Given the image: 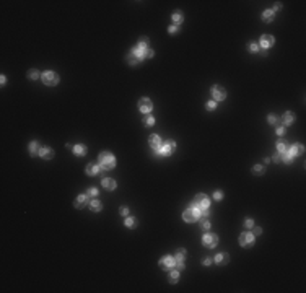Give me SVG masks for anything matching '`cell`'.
I'll list each match as a JSON object with an SVG mask.
<instances>
[{
  "label": "cell",
  "instance_id": "cell-35",
  "mask_svg": "<svg viewBox=\"0 0 306 293\" xmlns=\"http://www.w3.org/2000/svg\"><path fill=\"white\" fill-rule=\"evenodd\" d=\"M247 49H249L251 52H257V51H259V44H257V42H251Z\"/></svg>",
  "mask_w": 306,
  "mask_h": 293
},
{
  "label": "cell",
  "instance_id": "cell-9",
  "mask_svg": "<svg viewBox=\"0 0 306 293\" xmlns=\"http://www.w3.org/2000/svg\"><path fill=\"white\" fill-rule=\"evenodd\" d=\"M139 109H140V112H145V114H148L152 109H153V103H152V99L150 98H142L140 101H139Z\"/></svg>",
  "mask_w": 306,
  "mask_h": 293
},
{
  "label": "cell",
  "instance_id": "cell-19",
  "mask_svg": "<svg viewBox=\"0 0 306 293\" xmlns=\"http://www.w3.org/2000/svg\"><path fill=\"white\" fill-rule=\"evenodd\" d=\"M186 259V249H179L174 256V264H179V262H184Z\"/></svg>",
  "mask_w": 306,
  "mask_h": 293
},
{
  "label": "cell",
  "instance_id": "cell-1",
  "mask_svg": "<svg viewBox=\"0 0 306 293\" xmlns=\"http://www.w3.org/2000/svg\"><path fill=\"white\" fill-rule=\"evenodd\" d=\"M98 163L103 171H109L116 166V158L112 156L111 152H101L98 156Z\"/></svg>",
  "mask_w": 306,
  "mask_h": 293
},
{
  "label": "cell",
  "instance_id": "cell-7",
  "mask_svg": "<svg viewBox=\"0 0 306 293\" xmlns=\"http://www.w3.org/2000/svg\"><path fill=\"white\" fill-rule=\"evenodd\" d=\"M212 96L215 101H223V99L226 98V91L223 87H220V85H213L212 87Z\"/></svg>",
  "mask_w": 306,
  "mask_h": 293
},
{
  "label": "cell",
  "instance_id": "cell-33",
  "mask_svg": "<svg viewBox=\"0 0 306 293\" xmlns=\"http://www.w3.org/2000/svg\"><path fill=\"white\" fill-rule=\"evenodd\" d=\"M282 160L285 161V163H291V160H293V156H291L288 152H285V153H282Z\"/></svg>",
  "mask_w": 306,
  "mask_h": 293
},
{
  "label": "cell",
  "instance_id": "cell-29",
  "mask_svg": "<svg viewBox=\"0 0 306 293\" xmlns=\"http://www.w3.org/2000/svg\"><path fill=\"white\" fill-rule=\"evenodd\" d=\"M139 47H142V49H148V38H147V36H144V38H140V39H139Z\"/></svg>",
  "mask_w": 306,
  "mask_h": 293
},
{
  "label": "cell",
  "instance_id": "cell-20",
  "mask_svg": "<svg viewBox=\"0 0 306 293\" xmlns=\"http://www.w3.org/2000/svg\"><path fill=\"white\" fill-rule=\"evenodd\" d=\"M85 171H87V174H90V176H96L99 173V166L98 165H88L85 168Z\"/></svg>",
  "mask_w": 306,
  "mask_h": 293
},
{
  "label": "cell",
  "instance_id": "cell-12",
  "mask_svg": "<svg viewBox=\"0 0 306 293\" xmlns=\"http://www.w3.org/2000/svg\"><path fill=\"white\" fill-rule=\"evenodd\" d=\"M274 36H270V34H264V36H261V46H262V49H269V47H272L274 46Z\"/></svg>",
  "mask_w": 306,
  "mask_h": 293
},
{
  "label": "cell",
  "instance_id": "cell-47",
  "mask_svg": "<svg viewBox=\"0 0 306 293\" xmlns=\"http://www.w3.org/2000/svg\"><path fill=\"white\" fill-rule=\"evenodd\" d=\"M202 264H204V266H210V264H212V259H209V257H207V259L202 261Z\"/></svg>",
  "mask_w": 306,
  "mask_h": 293
},
{
  "label": "cell",
  "instance_id": "cell-8",
  "mask_svg": "<svg viewBox=\"0 0 306 293\" xmlns=\"http://www.w3.org/2000/svg\"><path fill=\"white\" fill-rule=\"evenodd\" d=\"M239 244L243 246V248H251L254 244V234L252 233H241Z\"/></svg>",
  "mask_w": 306,
  "mask_h": 293
},
{
  "label": "cell",
  "instance_id": "cell-4",
  "mask_svg": "<svg viewBox=\"0 0 306 293\" xmlns=\"http://www.w3.org/2000/svg\"><path fill=\"white\" fill-rule=\"evenodd\" d=\"M41 78H42V82H44V85H49V87H54V85L59 83V75L55 72H49V70L42 73Z\"/></svg>",
  "mask_w": 306,
  "mask_h": 293
},
{
  "label": "cell",
  "instance_id": "cell-17",
  "mask_svg": "<svg viewBox=\"0 0 306 293\" xmlns=\"http://www.w3.org/2000/svg\"><path fill=\"white\" fill-rule=\"evenodd\" d=\"M293 122H295V114L293 112L288 111V112L283 114V124H285V125H291Z\"/></svg>",
  "mask_w": 306,
  "mask_h": 293
},
{
  "label": "cell",
  "instance_id": "cell-45",
  "mask_svg": "<svg viewBox=\"0 0 306 293\" xmlns=\"http://www.w3.org/2000/svg\"><path fill=\"white\" fill-rule=\"evenodd\" d=\"M287 132H285V127H279L277 129V135H285Z\"/></svg>",
  "mask_w": 306,
  "mask_h": 293
},
{
  "label": "cell",
  "instance_id": "cell-23",
  "mask_svg": "<svg viewBox=\"0 0 306 293\" xmlns=\"http://www.w3.org/2000/svg\"><path fill=\"white\" fill-rule=\"evenodd\" d=\"M90 209H91V212H101V202L99 201H91L90 202Z\"/></svg>",
  "mask_w": 306,
  "mask_h": 293
},
{
  "label": "cell",
  "instance_id": "cell-25",
  "mask_svg": "<svg viewBox=\"0 0 306 293\" xmlns=\"http://www.w3.org/2000/svg\"><path fill=\"white\" fill-rule=\"evenodd\" d=\"M177 280H179V270H177V269H171V274H169V282H171V283H176Z\"/></svg>",
  "mask_w": 306,
  "mask_h": 293
},
{
  "label": "cell",
  "instance_id": "cell-11",
  "mask_svg": "<svg viewBox=\"0 0 306 293\" xmlns=\"http://www.w3.org/2000/svg\"><path fill=\"white\" fill-rule=\"evenodd\" d=\"M42 160H52L54 158V150L49 148V147H42L39 148V153H38Z\"/></svg>",
  "mask_w": 306,
  "mask_h": 293
},
{
  "label": "cell",
  "instance_id": "cell-5",
  "mask_svg": "<svg viewBox=\"0 0 306 293\" xmlns=\"http://www.w3.org/2000/svg\"><path fill=\"white\" fill-rule=\"evenodd\" d=\"M202 244L205 246V248H215L217 244H218V236L217 234H213V233H207V234H204V238H202Z\"/></svg>",
  "mask_w": 306,
  "mask_h": 293
},
{
  "label": "cell",
  "instance_id": "cell-31",
  "mask_svg": "<svg viewBox=\"0 0 306 293\" xmlns=\"http://www.w3.org/2000/svg\"><path fill=\"white\" fill-rule=\"evenodd\" d=\"M28 78H31V80H38L39 72H38V70H30V72H28Z\"/></svg>",
  "mask_w": 306,
  "mask_h": 293
},
{
  "label": "cell",
  "instance_id": "cell-36",
  "mask_svg": "<svg viewBox=\"0 0 306 293\" xmlns=\"http://www.w3.org/2000/svg\"><path fill=\"white\" fill-rule=\"evenodd\" d=\"M98 194H99V192H98V189H95V187H91V189H88V197H98Z\"/></svg>",
  "mask_w": 306,
  "mask_h": 293
},
{
  "label": "cell",
  "instance_id": "cell-28",
  "mask_svg": "<svg viewBox=\"0 0 306 293\" xmlns=\"http://www.w3.org/2000/svg\"><path fill=\"white\" fill-rule=\"evenodd\" d=\"M127 228H135V225H137V220H135L134 217H129V218H125V223H124Z\"/></svg>",
  "mask_w": 306,
  "mask_h": 293
},
{
  "label": "cell",
  "instance_id": "cell-41",
  "mask_svg": "<svg viewBox=\"0 0 306 293\" xmlns=\"http://www.w3.org/2000/svg\"><path fill=\"white\" fill-rule=\"evenodd\" d=\"M153 124H155V117L148 116V117L145 119V125H153Z\"/></svg>",
  "mask_w": 306,
  "mask_h": 293
},
{
  "label": "cell",
  "instance_id": "cell-16",
  "mask_svg": "<svg viewBox=\"0 0 306 293\" xmlns=\"http://www.w3.org/2000/svg\"><path fill=\"white\" fill-rule=\"evenodd\" d=\"M148 142H150V145H152L153 150H158V148L161 147V139L158 137V135H150Z\"/></svg>",
  "mask_w": 306,
  "mask_h": 293
},
{
  "label": "cell",
  "instance_id": "cell-32",
  "mask_svg": "<svg viewBox=\"0 0 306 293\" xmlns=\"http://www.w3.org/2000/svg\"><path fill=\"white\" fill-rule=\"evenodd\" d=\"M252 173L254 174H264V166H262V165H256L252 168Z\"/></svg>",
  "mask_w": 306,
  "mask_h": 293
},
{
  "label": "cell",
  "instance_id": "cell-44",
  "mask_svg": "<svg viewBox=\"0 0 306 293\" xmlns=\"http://www.w3.org/2000/svg\"><path fill=\"white\" fill-rule=\"evenodd\" d=\"M252 228H254V226H252ZM261 233H262V230H261L259 226H256V228H254V231H252V234H254V236H259Z\"/></svg>",
  "mask_w": 306,
  "mask_h": 293
},
{
  "label": "cell",
  "instance_id": "cell-38",
  "mask_svg": "<svg viewBox=\"0 0 306 293\" xmlns=\"http://www.w3.org/2000/svg\"><path fill=\"white\" fill-rule=\"evenodd\" d=\"M213 199H215V201H222V199H223V192L222 191H217L215 194H213Z\"/></svg>",
  "mask_w": 306,
  "mask_h": 293
},
{
  "label": "cell",
  "instance_id": "cell-24",
  "mask_svg": "<svg viewBox=\"0 0 306 293\" xmlns=\"http://www.w3.org/2000/svg\"><path fill=\"white\" fill-rule=\"evenodd\" d=\"M262 20H264L266 23H270V21L274 20V10H266L264 15H262Z\"/></svg>",
  "mask_w": 306,
  "mask_h": 293
},
{
  "label": "cell",
  "instance_id": "cell-3",
  "mask_svg": "<svg viewBox=\"0 0 306 293\" xmlns=\"http://www.w3.org/2000/svg\"><path fill=\"white\" fill-rule=\"evenodd\" d=\"M210 205V201L205 194H197L194 199V204H191V207H195L197 210H207Z\"/></svg>",
  "mask_w": 306,
  "mask_h": 293
},
{
  "label": "cell",
  "instance_id": "cell-6",
  "mask_svg": "<svg viewBox=\"0 0 306 293\" xmlns=\"http://www.w3.org/2000/svg\"><path fill=\"white\" fill-rule=\"evenodd\" d=\"M199 212L195 207H189V209L182 213V218H184V221H187V223H192V221H195L197 218H199Z\"/></svg>",
  "mask_w": 306,
  "mask_h": 293
},
{
  "label": "cell",
  "instance_id": "cell-21",
  "mask_svg": "<svg viewBox=\"0 0 306 293\" xmlns=\"http://www.w3.org/2000/svg\"><path fill=\"white\" fill-rule=\"evenodd\" d=\"M213 261H215L217 264H226V262L230 261V256H228V254H225V253H223V254H217Z\"/></svg>",
  "mask_w": 306,
  "mask_h": 293
},
{
  "label": "cell",
  "instance_id": "cell-34",
  "mask_svg": "<svg viewBox=\"0 0 306 293\" xmlns=\"http://www.w3.org/2000/svg\"><path fill=\"white\" fill-rule=\"evenodd\" d=\"M277 147H279V153H285V152H288V148H287V145L283 144V142H279V144H277Z\"/></svg>",
  "mask_w": 306,
  "mask_h": 293
},
{
  "label": "cell",
  "instance_id": "cell-2",
  "mask_svg": "<svg viewBox=\"0 0 306 293\" xmlns=\"http://www.w3.org/2000/svg\"><path fill=\"white\" fill-rule=\"evenodd\" d=\"M174 150H176V142L174 140H168V142H165V144H161V147L158 150H153V152H155L156 156H168V155H171Z\"/></svg>",
  "mask_w": 306,
  "mask_h": 293
},
{
  "label": "cell",
  "instance_id": "cell-43",
  "mask_svg": "<svg viewBox=\"0 0 306 293\" xmlns=\"http://www.w3.org/2000/svg\"><path fill=\"white\" fill-rule=\"evenodd\" d=\"M217 108V104H215V101H209L207 103V109L209 111H213V109H215Z\"/></svg>",
  "mask_w": 306,
  "mask_h": 293
},
{
  "label": "cell",
  "instance_id": "cell-40",
  "mask_svg": "<svg viewBox=\"0 0 306 293\" xmlns=\"http://www.w3.org/2000/svg\"><path fill=\"white\" fill-rule=\"evenodd\" d=\"M272 160H274L275 163H280V161H282V153H279V152H277V153L272 156Z\"/></svg>",
  "mask_w": 306,
  "mask_h": 293
},
{
  "label": "cell",
  "instance_id": "cell-27",
  "mask_svg": "<svg viewBox=\"0 0 306 293\" xmlns=\"http://www.w3.org/2000/svg\"><path fill=\"white\" fill-rule=\"evenodd\" d=\"M182 20H184V18H182V13H181V12H174V13H173V21H174L176 25H181Z\"/></svg>",
  "mask_w": 306,
  "mask_h": 293
},
{
  "label": "cell",
  "instance_id": "cell-10",
  "mask_svg": "<svg viewBox=\"0 0 306 293\" xmlns=\"http://www.w3.org/2000/svg\"><path fill=\"white\" fill-rule=\"evenodd\" d=\"M160 267L165 269V270H171L174 267V257H171V256L161 257V259H160Z\"/></svg>",
  "mask_w": 306,
  "mask_h": 293
},
{
  "label": "cell",
  "instance_id": "cell-26",
  "mask_svg": "<svg viewBox=\"0 0 306 293\" xmlns=\"http://www.w3.org/2000/svg\"><path fill=\"white\" fill-rule=\"evenodd\" d=\"M39 144H38V142H31V144H30V155H36V153H39Z\"/></svg>",
  "mask_w": 306,
  "mask_h": 293
},
{
  "label": "cell",
  "instance_id": "cell-15",
  "mask_svg": "<svg viewBox=\"0 0 306 293\" xmlns=\"http://www.w3.org/2000/svg\"><path fill=\"white\" fill-rule=\"evenodd\" d=\"M116 186H117L116 181L111 179V177H104V179H103V187H104L106 191H114Z\"/></svg>",
  "mask_w": 306,
  "mask_h": 293
},
{
  "label": "cell",
  "instance_id": "cell-42",
  "mask_svg": "<svg viewBox=\"0 0 306 293\" xmlns=\"http://www.w3.org/2000/svg\"><path fill=\"white\" fill-rule=\"evenodd\" d=\"M119 213H120V215H122V217H127V213H129V209H127V207H120Z\"/></svg>",
  "mask_w": 306,
  "mask_h": 293
},
{
  "label": "cell",
  "instance_id": "cell-46",
  "mask_svg": "<svg viewBox=\"0 0 306 293\" xmlns=\"http://www.w3.org/2000/svg\"><path fill=\"white\" fill-rule=\"evenodd\" d=\"M169 33H171V34H174V33H177V26H176V25H173V26H169Z\"/></svg>",
  "mask_w": 306,
  "mask_h": 293
},
{
  "label": "cell",
  "instance_id": "cell-39",
  "mask_svg": "<svg viewBox=\"0 0 306 293\" xmlns=\"http://www.w3.org/2000/svg\"><path fill=\"white\" fill-rule=\"evenodd\" d=\"M244 226H246V228H252V226H254V220H252V218H246Z\"/></svg>",
  "mask_w": 306,
  "mask_h": 293
},
{
  "label": "cell",
  "instance_id": "cell-30",
  "mask_svg": "<svg viewBox=\"0 0 306 293\" xmlns=\"http://www.w3.org/2000/svg\"><path fill=\"white\" fill-rule=\"evenodd\" d=\"M267 122H269L270 125H275L277 122H279V117L274 116V114H269V116H267Z\"/></svg>",
  "mask_w": 306,
  "mask_h": 293
},
{
  "label": "cell",
  "instance_id": "cell-22",
  "mask_svg": "<svg viewBox=\"0 0 306 293\" xmlns=\"http://www.w3.org/2000/svg\"><path fill=\"white\" fill-rule=\"evenodd\" d=\"M73 153L78 155V156H83L85 153H87V147H85V145H75L73 147Z\"/></svg>",
  "mask_w": 306,
  "mask_h": 293
},
{
  "label": "cell",
  "instance_id": "cell-18",
  "mask_svg": "<svg viewBox=\"0 0 306 293\" xmlns=\"http://www.w3.org/2000/svg\"><path fill=\"white\" fill-rule=\"evenodd\" d=\"M127 62H129L130 65H139V64H140L142 60H140L139 57H137V55H135V54L132 52V49H130V52L127 54Z\"/></svg>",
  "mask_w": 306,
  "mask_h": 293
},
{
  "label": "cell",
  "instance_id": "cell-37",
  "mask_svg": "<svg viewBox=\"0 0 306 293\" xmlns=\"http://www.w3.org/2000/svg\"><path fill=\"white\" fill-rule=\"evenodd\" d=\"M200 226L204 228V230H209V228H210V221H209V220H205V218H202V221H200Z\"/></svg>",
  "mask_w": 306,
  "mask_h": 293
},
{
  "label": "cell",
  "instance_id": "cell-13",
  "mask_svg": "<svg viewBox=\"0 0 306 293\" xmlns=\"http://www.w3.org/2000/svg\"><path fill=\"white\" fill-rule=\"evenodd\" d=\"M288 153H290L291 156H298V155H303V153H304V148H303L301 144H295V145H291V147L288 148Z\"/></svg>",
  "mask_w": 306,
  "mask_h": 293
},
{
  "label": "cell",
  "instance_id": "cell-14",
  "mask_svg": "<svg viewBox=\"0 0 306 293\" xmlns=\"http://www.w3.org/2000/svg\"><path fill=\"white\" fill-rule=\"evenodd\" d=\"M87 204H88V196L87 194H82V196H78L75 199V207H77V209H83Z\"/></svg>",
  "mask_w": 306,
  "mask_h": 293
}]
</instances>
